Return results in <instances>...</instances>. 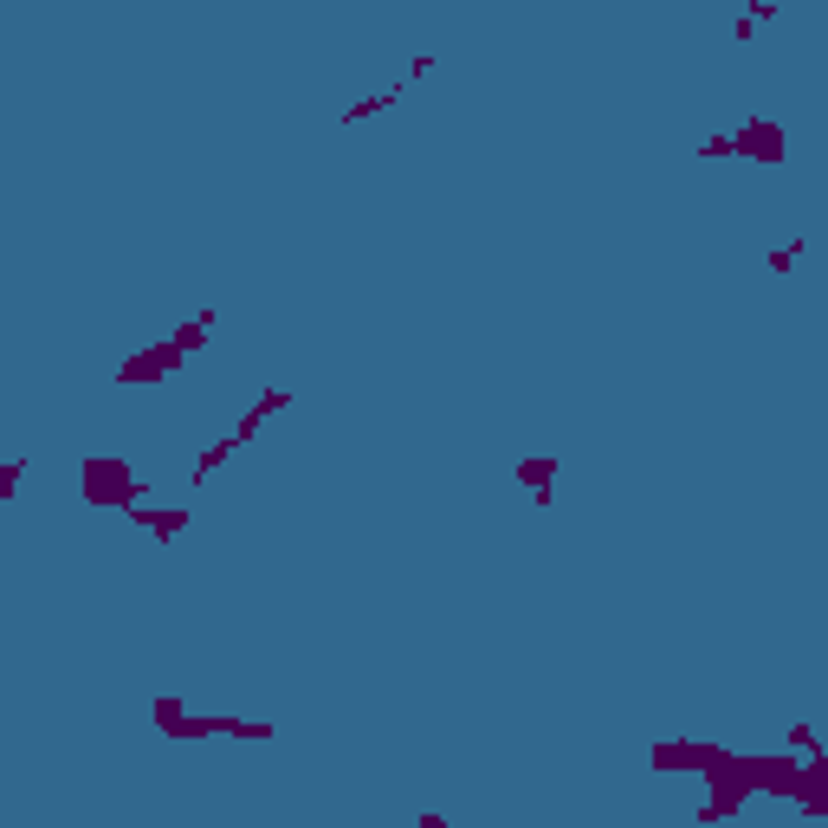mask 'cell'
<instances>
[{"label": "cell", "instance_id": "5", "mask_svg": "<svg viewBox=\"0 0 828 828\" xmlns=\"http://www.w3.org/2000/svg\"><path fill=\"white\" fill-rule=\"evenodd\" d=\"M518 479L537 492V505H550V479H557V460H544V453H537V460H518Z\"/></svg>", "mask_w": 828, "mask_h": 828}, {"label": "cell", "instance_id": "1", "mask_svg": "<svg viewBox=\"0 0 828 828\" xmlns=\"http://www.w3.org/2000/svg\"><path fill=\"white\" fill-rule=\"evenodd\" d=\"M143 492L149 486L123 473V460H85V505H130V512H136Z\"/></svg>", "mask_w": 828, "mask_h": 828}, {"label": "cell", "instance_id": "7", "mask_svg": "<svg viewBox=\"0 0 828 828\" xmlns=\"http://www.w3.org/2000/svg\"><path fill=\"white\" fill-rule=\"evenodd\" d=\"M421 828H447V822H440V816H421Z\"/></svg>", "mask_w": 828, "mask_h": 828}, {"label": "cell", "instance_id": "6", "mask_svg": "<svg viewBox=\"0 0 828 828\" xmlns=\"http://www.w3.org/2000/svg\"><path fill=\"white\" fill-rule=\"evenodd\" d=\"M803 246H809V240H790V246H783V253H770V272H790L796 259H803Z\"/></svg>", "mask_w": 828, "mask_h": 828}, {"label": "cell", "instance_id": "2", "mask_svg": "<svg viewBox=\"0 0 828 828\" xmlns=\"http://www.w3.org/2000/svg\"><path fill=\"white\" fill-rule=\"evenodd\" d=\"M182 356H188V350H182L175 337L156 343V350H136L130 363L117 369V382H123V389H136V382H162V376H175V369H182Z\"/></svg>", "mask_w": 828, "mask_h": 828}, {"label": "cell", "instance_id": "4", "mask_svg": "<svg viewBox=\"0 0 828 828\" xmlns=\"http://www.w3.org/2000/svg\"><path fill=\"white\" fill-rule=\"evenodd\" d=\"M130 518L143 524V531H156V537H182V531H188V512H182V505H169V512H149V505H136Z\"/></svg>", "mask_w": 828, "mask_h": 828}, {"label": "cell", "instance_id": "3", "mask_svg": "<svg viewBox=\"0 0 828 828\" xmlns=\"http://www.w3.org/2000/svg\"><path fill=\"white\" fill-rule=\"evenodd\" d=\"M731 149H738V156H751V162H783V130L770 117H751L738 136H731Z\"/></svg>", "mask_w": 828, "mask_h": 828}]
</instances>
